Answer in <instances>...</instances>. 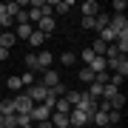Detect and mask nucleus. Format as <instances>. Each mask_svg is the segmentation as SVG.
I'll return each mask as SVG.
<instances>
[{
	"instance_id": "39",
	"label": "nucleus",
	"mask_w": 128,
	"mask_h": 128,
	"mask_svg": "<svg viewBox=\"0 0 128 128\" xmlns=\"http://www.w3.org/2000/svg\"><path fill=\"white\" fill-rule=\"evenodd\" d=\"M105 128H114V125H105Z\"/></svg>"
},
{
	"instance_id": "33",
	"label": "nucleus",
	"mask_w": 128,
	"mask_h": 128,
	"mask_svg": "<svg viewBox=\"0 0 128 128\" xmlns=\"http://www.w3.org/2000/svg\"><path fill=\"white\" fill-rule=\"evenodd\" d=\"M111 9H114V14H125V0H114Z\"/></svg>"
},
{
	"instance_id": "29",
	"label": "nucleus",
	"mask_w": 128,
	"mask_h": 128,
	"mask_svg": "<svg viewBox=\"0 0 128 128\" xmlns=\"http://www.w3.org/2000/svg\"><path fill=\"white\" fill-rule=\"evenodd\" d=\"M26 66H28V71H37V54L28 51V54H26Z\"/></svg>"
},
{
	"instance_id": "10",
	"label": "nucleus",
	"mask_w": 128,
	"mask_h": 128,
	"mask_svg": "<svg viewBox=\"0 0 128 128\" xmlns=\"http://www.w3.org/2000/svg\"><path fill=\"white\" fill-rule=\"evenodd\" d=\"M80 12H82V17H97V14H100V3H97V0H86V3L80 6Z\"/></svg>"
},
{
	"instance_id": "14",
	"label": "nucleus",
	"mask_w": 128,
	"mask_h": 128,
	"mask_svg": "<svg viewBox=\"0 0 128 128\" xmlns=\"http://www.w3.org/2000/svg\"><path fill=\"white\" fill-rule=\"evenodd\" d=\"M120 91H122V88H117V86H111V82H105L102 91H100V100H114Z\"/></svg>"
},
{
	"instance_id": "34",
	"label": "nucleus",
	"mask_w": 128,
	"mask_h": 128,
	"mask_svg": "<svg viewBox=\"0 0 128 128\" xmlns=\"http://www.w3.org/2000/svg\"><path fill=\"white\" fill-rule=\"evenodd\" d=\"M80 26H82V28H94V32H97V26H94V17H82V20H80Z\"/></svg>"
},
{
	"instance_id": "35",
	"label": "nucleus",
	"mask_w": 128,
	"mask_h": 128,
	"mask_svg": "<svg viewBox=\"0 0 128 128\" xmlns=\"http://www.w3.org/2000/svg\"><path fill=\"white\" fill-rule=\"evenodd\" d=\"M122 80H125V77H120V74H111V80H108V82H111V86H117V88H122Z\"/></svg>"
},
{
	"instance_id": "31",
	"label": "nucleus",
	"mask_w": 128,
	"mask_h": 128,
	"mask_svg": "<svg viewBox=\"0 0 128 128\" xmlns=\"http://www.w3.org/2000/svg\"><path fill=\"white\" fill-rule=\"evenodd\" d=\"M20 88H23L20 77H9V91H20Z\"/></svg>"
},
{
	"instance_id": "6",
	"label": "nucleus",
	"mask_w": 128,
	"mask_h": 128,
	"mask_svg": "<svg viewBox=\"0 0 128 128\" xmlns=\"http://www.w3.org/2000/svg\"><path fill=\"white\" fill-rule=\"evenodd\" d=\"M28 117H32V122H46V120L51 117V108H48V105H34V108H32V114H28Z\"/></svg>"
},
{
	"instance_id": "23",
	"label": "nucleus",
	"mask_w": 128,
	"mask_h": 128,
	"mask_svg": "<svg viewBox=\"0 0 128 128\" xmlns=\"http://www.w3.org/2000/svg\"><path fill=\"white\" fill-rule=\"evenodd\" d=\"M60 63L63 66H74L77 63V54H74V51H63V54H60Z\"/></svg>"
},
{
	"instance_id": "8",
	"label": "nucleus",
	"mask_w": 128,
	"mask_h": 128,
	"mask_svg": "<svg viewBox=\"0 0 128 128\" xmlns=\"http://www.w3.org/2000/svg\"><path fill=\"white\" fill-rule=\"evenodd\" d=\"M108 26L114 28V32H128V20H125V14H111V20H108Z\"/></svg>"
},
{
	"instance_id": "26",
	"label": "nucleus",
	"mask_w": 128,
	"mask_h": 128,
	"mask_svg": "<svg viewBox=\"0 0 128 128\" xmlns=\"http://www.w3.org/2000/svg\"><path fill=\"white\" fill-rule=\"evenodd\" d=\"M51 91H54V97H57V100H60V97H66V94H68V86H66V82H63V80H60V82H57V86H54V88H51Z\"/></svg>"
},
{
	"instance_id": "5",
	"label": "nucleus",
	"mask_w": 128,
	"mask_h": 128,
	"mask_svg": "<svg viewBox=\"0 0 128 128\" xmlns=\"http://www.w3.org/2000/svg\"><path fill=\"white\" fill-rule=\"evenodd\" d=\"M51 63H54V51H37V71H48Z\"/></svg>"
},
{
	"instance_id": "36",
	"label": "nucleus",
	"mask_w": 128,
	"mask_h": 128,
	"mask_svg": "<svg viewBox=\"0 0 128 128\" xmlns=\"http://www.w3.org/2000/svg\"><path fill=\"white\" fill-rule=\"evenodd\" d=\"M34 128H54V125H51L48 120H46V122H34Z\"/></svg>"
},
{
	"instance_id": "24",
	"label": "nucleus",
	"mask_w": 128,
	"mask_h": 128,
	"mask_svg": "<svg viewBox=\"0 0 128 128\" xmlns=\"http://www.w3.org/2000/svg\"><path fill=\"white\" fill-rule=\"evenodd\" d=\"M91 122H97V128H105V125H108V114H102V111H97V114L91 117Z\"/></svg>"
},
{
	"instance_id": "7",
	"label": "nucleus",
	"mask_w": 128,
	"mask_h": 128,
	"mask_svg": "<svg viewBox=\"0 0 128 128\" xmlns=\"http://www.w3.org/2000/svg\"><path fill=\"white\" fill-rule=\"evenodd\" d=\"M77 108L82 111V114H88V117H94L97 114V100H91V97H82V100H80V105H77Z\"/></svg>"
},
{
	"instance_id": "25",
	"label": "nucleus",
	"mask_w": 128,
	"mask_h": 128,
	"mask_svg": "<svg viewBox=\"0 0 128 128\" xmlns=\"http://www.w3.org/2000/svg\"><path fill=\"white\" fill-rule=\"evenodd\" d=\"M100 91H102V86H100V82H91V86H88V97H91V100H100Z\"/></svg>"
},
{
	"instance_id": "30",
	"label": "nucleus",
	"mask_w": 128,
	"mask_h": 128,
	"mask_svg": "<svg viewBox=\"0 0 128 128\" xmlns=\"http://www.w3.org/2000/svg\"><path fill=\"white\" fill-rule=\"evenodd\" d=\"M14 120H17V128H23V125H32V117H28V114H14Z\"/></svg>"
},
{
	"instance_id": "22",
	"label": "nucleus",
	"mask_w": 128,
	"mask_h": 128,
	"mask_svg": "<svg viewBox=\"0 0 128 128\" xmlns=\"http://www.w3.org/2000/svg\"><path fill=\"white\" fill-rule=\"evenodd\" d=\"M108 102H111V111H122V105H125V94L120 91L114 100H108Z\"/></svg>"
},
{
	"instance_id": "38",
	"label": "nucleus",
	"mask_w": 128,
	"mask_h": 128,
	"mask_svg": "<svg viewBox=\"0 0 128 128\" xmlns=\"http://www.w3.org/2000/svg\"><path fill=\"white\" fill-rule=\"evenodd\" d=\"M0 128H3V117H0Z\"/></svg>"
},
{
	"instance_id": "2",
	"label": "nucleus",
	"mask_w": 128,
	"mask_h": 128,
	"mask_svg": "<svg viewBox=\"0 0 128 128\" xmlns=\"http://www.w3.org/2000/svg\"><path fill=\"white\" fill-rule=\"evenodd\" d=\"M37 32H40L43 37L54 34V32H57V20H54V14H48V17H40V23H37Z\"/></svg>"
},
{
	"instance_id": "17",
	"label": "nucleus",
	"mask_w": 128,
	"mask_h": 128,
	"mask_svg": "<svg viewBox=\"0 0 128 128\" xmlns=\"http://www.w3.org/2000/svg\"><path fill=\"white\" fill-rule=\"evenodd\" d=\"M43 43H46V37H43V34H40V32H37V28H34V32L28 34V46H32V48H40Z\"/></svg>"
},
{
	"instance_id": "3",
	"label": "nucleus",
	"mask_w": 128,
	"mask_h": 128,
	"mask_svg": "<svg viewBox=\"0 0 128 128\" xmlns=\"http://www.w3.org/2000/svg\"><path fill=\"white\" fill-rule=\"evenodd\" d=\"M32 108H34V102L28 100L26 94H17V97H14V114H32Z\"/></svg>"
},
{
	"instance_id": "37",
	"label": "nucleus",
	"mask_w": 128,
	"mask_h": 128,
	"mask_svg": "<svg viewBox=\"0 0 128 128\" xmlns=\"http://www.w3.org/2000/svg\"><path fill=\"white\" fill-rule=\"evenodd\" d=\"M0 60H9V48H3V46H0Z\"/></svg>"
},
{
	"instance_id": "12",
	"label": "nucleus",
	"mask_w": 128,
	"mask_h": 128,
	"mask_svg": "<svg viewBox=\"0 0 128 128\" xmlns=\"http://www.w3.org/2000/svg\"><path fill=\"white\" fill-rule=\"evenodd\" d=\"M88 68H91V71H94V77H97V74L108 71V63H105V57H94L91 63H88Z\"/></svg>"
},
{
	"instance_id": "21",
	"label": "nucleus",
	"mask_w": 128,
	"mask_h": 128,
	"mask_svg": "<svg viewBox=\"0 0 128 128\" xmlns=\"http://www.w3.org/2000/svg\"><path fill=\"white\" fill-rule=\"evenodd\" d=\"M6 114H14V97L0 102V117H6Z\"/></svg>"
},
{
	"instance_id": "4",
	"label": "nucleus",
	"mask_w": 128,
	"mask_h": 128,
	"mask_svg": "<svg viewBox=\"0 0 128 128\" xmlns=\"http://www.w3.org/2000/svg\"><path fill=\"white\" fill-rule=\"evenodd\" d=\"M46 91H48V88H43L40 82H34V86H28V91H26V97H28V100H32L34 105H40L43 100H46Z\"/></svg>"
},
{
	"instance_id": "40",
	"label": "nucleus",
	"mask_w": 128,
	"mask_h": 128,
	"mask_svg": "<svg viewBox=\"0 0 128 128\" xmlns=\"http://www.w3.org/2000/svg\"><path fill=\"white\" fill-rule=\"evenodd\" d=\"M23 128H32V125H23Z\"/></svg>"
},
{
	"instance_id": "27",
	"label": "nucleus",
	"mask_w": 128,
	"mask_h": 128,
	"mask_svg": "<svg viewBox=\"0 0 128 128\" xmlns=\"http://www.w3.org/2000/svg\"><path fill=\"white\" fill-rule=\"evenodd\" d=\"M94 57H97V54H94V51H91V48H82V51H80V60H82V63H86V66H88V63H91V60H94Z\"/></svg>"
},
{
	"instance_id": "41",
	"label": "nucleus",
	"mask_w": 128,
	"mask_h": 128,
	"mask_svg": "<svg viewBox=\"0 0 128 128\" xmlns=\"http://www.w3.org/2000/svg\"><path fill=\"white\" fill-rule=\"evenodd\" d=\"M68 128H74V125H68Z\"/></svg>"
},
{
	"instance_id": "15",
	"label": "nucleus",
	"mask_w": 128,
	"mask_h": 128,
	"mask_svg": "<svg viewBox=\"0 0 128 128\" xmlns=\"http://www.w3.org/2000/svg\"><path fill=\"white\" fill-rule=\"evenodd\" d=\"M32 32H34V28L28 26V23H23V26H14V28H12V34L17 37V40H28V34H32Z\"/></svg>"
},
{
	"instance_id": "32",
	"label": "nucleus",
	"mask_w": 128,
	"mask_h": 128,
	"mask_svg": "<svg viewBox=\"0 0 128 128\" xmlns=\"http://www.w3.org/2000/svg\"><path fill=\"white\" fill-rule=\"evenodd\" d=\"M3 128H17V120H14V114H6V117H3Z\"/></svg>"
},
{
	"instance_id": "19",
	"label": "nucleus",
	"mask_w": 128,
	"mask_h": 128,
	"mask_svg": "<svg viewBox=\"0 0 128 128\" xmlns=\"http://www.w3.org/2000/svg\"><path fill=\"white\" fill-rule=\"evenodd\" d=\"M51 111H54V114H68V111H71V105L66 102V97H60V100L54 102V108H51Z\"/></svg>"
},
{
	"instance_id": "20",
	"label": "nucleus",
	"mask_w": 128,
	"mask_h": 128,
	"mask_svg": "<svg viewBox=\"0 0 128 128\" xmlns=\"http://www.w3.org/2000/svg\"><path fill=\"white\" fill-rule=\"evenodd\" d=\"M108 20H111V14H105V12H100V14H97V17H94V26H97V32L108 26Z\"/></svg>"
},
{
	"instance_id": "16",
	"label": "nucleus",
	"mask_w": 128,
	"mask_h": 128,
	"mask_svg": "<svg viewBox=\"0 0 128 128\" xmlns=\"http://www.w3.org/2000/svg\"><path fill=\"white\" fill-rule=\"evenodd\" d=\"M82 97H86V91H74V88H68V94H66V102H68L71 108H77Z\"/></svg>"
},
{
	"instance_id": "13",
	"label": "nucleus",
	"mask_w": 128,
	"mask_h": 128,
	"mask_svg": "<svg viewBox=\"0 0 128 128\" xmlns=\"http://www.w3.org/2000/svg\"><path fill=\"white\" fill-rule=\"evenodd\" d=\"M97 40H102L105 46H111V43L117 40V32H114L111 26H105V28H100V37H97Z\"/></svg>"
},
{
	"instance_id": "11",
	"label": "nucleus",
	"mask_w": 128,
	"mask_h": 128,
	"mask_svg": "<svg viewBox=\"0 0 128 128\" xmlns=\"http://www.w3.org/2000/svg\"><path fill=\"white\" fill-rule=\"evenodd\" d=\"M71 9H74L71 0H57V3H51V12H54V14H68Z\"/></svg>"
},
{
	"instance_id": "18",
	"label": "nucleus",
	"mask_w": 128,
	"mask_h": 128,
	"mask_svg": "<svg viewBox=\"0 0 128 128\" xmlns=\"http://www.w3.org/2000/svg\"><path fill=\"white\" fill-rule=\"evenodd\" d=\"M77 80H82V82H88V86H91V82H94V71L88 68V66H82V68L77 71Z\"/></svg>"
},
{
	"instance_id": "9",
	"label": "nucleus",
	"mask_w": 128,
	"mask_h": 128,
	"mask_svg": "<svg viewBox=\"0 0 128 128\" xmlns=\"http://www.w3.org/2000/svg\"><path fill=\"white\" fill-rule=\"evenodd\" d=\"M57 82H60V74H57V71H51V68L43 71V77H40V86H43V88H54Z\"/></svg>"
},
{
	"instance_id": "1",
	"label": "nucleus",
	"mask_w": 128,
	"mask_h": 128,
	"mask_svg": "<svg viewBox=\"0 0 128 128\" xmlns=\"http://www.w3.org/2000/svg\"><path fill=\"white\" fill-rule=\"evenodd\" d=\"M88 122H91V117L82 114L80 108H71V111H68V125H74V128H86Z\"/></svg>"
},
{
	"instance_id": "28",
	"label": "nucleus",
	"mask_w": 128,
	"mask_h": 128,
	"mask_svg": "<svg viewBox=\"0 0 128 128\" xmlns=\"http://www.w3.org/2000/svg\"><path fill=\"white\" fill-rule=\"evenodd\" d=\"M34 71H26V74H20V82H23V86H34Z\"/></svg>"
}]
</instances>
